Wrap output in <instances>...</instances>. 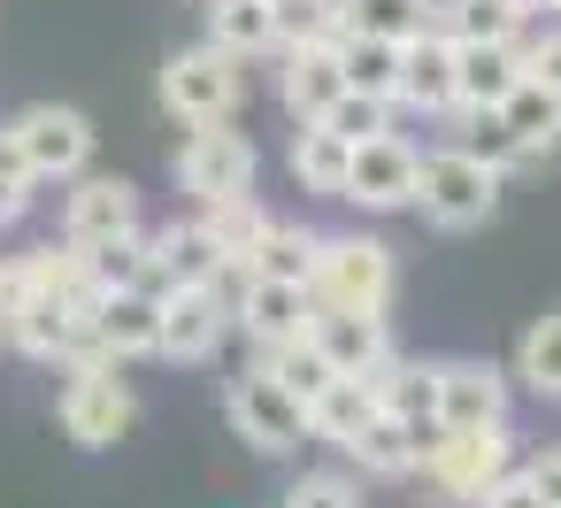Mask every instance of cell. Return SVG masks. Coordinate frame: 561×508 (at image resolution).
I'll list each match as a JSON object with an SVG mask.
<instances>
[{"instance_id": "cell-1", "label": "cell", "mask_w": 561, "mask_h": 508, "mask_svg": "<svg viewBox=\"0 0 561 508\" xmlns=\"http://www.w3.org/2000/svg\"><path fill=\"white\" fill-rule=\"evenodd\" d=\"M162 109L193 132V124H231L239 109H247V63L231 55V47H216V39H201V47H178L170 63H162Z\"/></svg>"}, {"instance_id": "cell-2", "label": "cell", "mask_w": 561, "mask_h": 508, "mask_svg": "<svg viewBox=\"0 0 561 508\" xmlns=\"http://www.w3.org/2000/svg\"><path fill=\"white\" fill-rule=\"evenodd\" d=\"M500 178H507V170H492L484 155L438 147V155H423L415 208H423V224H438V232H477V224L500 216Z\"/></svg>"}, {"instance_id": "cell-3", "label": "cell", "mask_w": 561, "mask_h": 508, "mask_svg": "<svg viewBox=\"0 0 561 508\" xmlns=\"http://www.w3.org/2000/svg\"><path fill=\"white\" fill-rule=\"evenodd\" d=\"M308 293H316V308H377V316H385V308H392V293H400L392 247H385V239H362V232L323 239Z\"/></svg>"}, {"instance_id": "cell-4", "label": "cell", "mask_w": 561, "mask_h": 508, "mask_svg": "<svg viewBox=\"0 0 561 508\" xmlns=\"http://www.w3.org/2000/svg\"><path fill=\"white\" fill-rule=\"evenodd\" d=\"M224 416H231V431L254 447V454H293L300 439H316V424H308V400L277 377V370H239L231 377V393H224Z\"/></svg>"}, {"instance_id": "cell-5", "label": "cell", "mask_w": 561, "mask_h": 508, "mask_svg": "<svg viewBox=\"0 0 561 508\" xmlns=\"http://www.w3.org/2000/svg\"><path fill=\"white\" fill-rule=\"evenodd\" d=\"M124 362H78L70 370V385H62V400H55V416H62V439H78V447H116L131 424H139V393L116 377Z\"/></svg>"}, {"instance_id": "cell-6", "label": "cell", "mask_w": 561, "mask_h": 508, "mask_svg": "<svg viewBox=\"0 0 561 508\" xmlns=\"http://www.w3.org/2000/svg\"><path fill=\"white\" fill-rule=\"evenodd\" d=\"M239 285H247V270H231L224 285H178V293H162V354L170 362H216V347L239 324Z\"/></svg>"}, {"instance_id": "cell-7", "label": "cell", "mask_w": 561, "mask_h": 508, "mask_svg": "<svg viewBox=\"0 0 561 508\" xmlns=\"http://www.w3.org/2000/svg\"><path fill=\"white\" fill-rule=\"evenodd\" d=\"M507 470H523L515 462V431L507 424H477V431H446V447L423 462V477L446 493V500H461V508H477Z\"/></svg>"}, {"instance_id": "cell-8", "label": "cell", "mask_w": 561, "mask_h": 508, "mask_svg": "<svg viewBox=\"0 0 561 508\" xmlns=\"http://www.w3.org/2000/svg\"><path fill=\"white\" fill-rule=\"evenodd\" d=\"M254 170H262V155H254V139L231 132V124H193L185 147H178V185H185L193 201L254 193Z\"/></svg>"}, {"instance_id": "cell-9", "label": "cell", "mask_w": 561, "mask_h": 508, "mask_svg": "<svg viewBox=\"0 0 561 508\" xmlns=\"http://www.w3.org/2000/svg\"><path fill=\"white\" fill-rule=\"evenodd\" d=\"M415 185H423V147L400 139V132H377L354 147V178H346V201L369 208V216H392V208H415Z\"/></svg>"}, {"instance_id": "cell-10", "label": "cell", "mask_w": 561, "mask_h": 508, "mask_svg": "<svg viewBox=\"0 0 561 508\" xmlns=\"http://www.w3.org/2000/svg\"><path fill=\"white\" fill-rule=\"evenodd\" d=\"M277 101L293 124H323L346 101V63L339 39H285V70H277Z\"/></svg>"}, {"instance_id": "cell-11", "label": "cell", "mask_w": 561, "mask_h": 508, "mask_svg": "<svg viewBox=\"0 0 561 508\" xmlns=\"http://www.w3.org/2000/svg\"><path fill=\"white\" fill-rule=\"evenodd\" d=\"M308 339L331 354V370H346V377H377L400 347H392V316H377V308H316V324H308Z\"/></svg>"}, {"instance_id": "cell-12", "label": "cell", "mask_w": 561, "mask_h": 508, "mask_svg": "<svg viewBox=\"0 0 561 508\" xmlns=\"http://www.w3.org/2000/svg\"><path fill=\"white\" fill-rule=\"evenodd\" d=\"M16 139H24V155H32L39 178H85V162H93V124L78 109H62V101L24 109L16 116Z\"/></svg>"}, {"instance_id": "cell-13", "label": "cell", "mask_w": 561, "mask_h": 508, "mask_svg": "<svg viewBox=\"0 0 561 508\" xmlns=\"http://www.w3.org/2000/svg\"><path fill=\"white\" fill-rule=\"evenodd\" d=\"M124 232H147L139 224V185L131 178H78V193L62 201V239L101 247V239H124Z\"/></svg>"}, {"instance_id": "cell-14", "label": "cell", "mask_w": 561, "mask_h": 508, "mask_svg": "<svg viewBox=\"0 0 561 508\" xmlns=\"http://www.w3.org/2000/svg\"><path fill=\"white\" fill-rule=\"evenodd\" d=\"M369 385H377V400H385V408H392V416H400V424L415 431V447H423V462H431V454L446 447V408H438V362H400V354H392V362H385V370H377Z\"/></svg>"}, {"instance_id": "cell-15", "label": "cell", "mask_w": 561, "mask_h": 508, "mask_svg": "<svg viewBox=\"0 0 561 508\" xmlns=\"http://www.w3.org/2000/svg\"><path fill=\"white\" fill-rule=\"evenodd\" d=\"M316 324V293L308 285H285V278H247L239 285V331L262 347H285V339H308Z\"/></svg>"}, {"instance_id": "cell-16", "label": "cell", "mask_w": 561, "mask_h": 508, "mask_svg": "<svg viewBox=\"0 0 561 508\" xmlns=\"http://www.w3.org/2000/svg\"><path fill=\"white\" fill-rule=\"evenodd\" d=\"M507 377L500 362H438V408H446V431H477V424H507Z\"/></svg>"}, {"instance_id": "cell-17", "label": "cell", "mask_w": 561, "mask_h": 508, "mask_svg": "<svg viewBox=\"0 0 561 508\" xmlns=\"http://www.w3.org/2000/svg\"><path fill=\"white\" fill-rule=\"evenodd\" d=\"M239 262L216 247V232L193 216V224H170L154 232V293H178V285H224Z\"/></svg>"}, {"instance_id": "cell-18", "label": "cell", "mask_w": 561, "mask_h": 508, "mask_svg": "<svg viewBox=\"0 0 561 508\" xmlns=\"http://www.w3.org/2000/svg\"><path fill=\"white\" fill-rule=\"evenodd\" d=\"M523 47L515 39H469V47H454V86H461V116H477V109H500L515 86H523Z\"/></svg>"}, {"instance_id": "cell-19", "label": "cell", "mask_w": 561, "mask_h": 508, "mask_svg": "<svg viewBox=\"0 0 561 508\" xmlns=\"http://www.w3.org/2000/svg\"><path fill=\"white\" fill-rule=\"evenodd\" d=\"M400 109H415V116H461V86H454V39H446V32L408 39Z\"/></svg>"}, {"instance_id": "cell-20", "label": "cell", "mask_w": 561, "mask_h": 508, "mask_svg": "<svg viewBox=\"0 0 561 508\" xmlns=\"http://www.w3.org/2000/svg\"><path fill=\"white\" fill-rule=\"evenodd\" d=\"M93 331H101V347H108L116 362H147V354H162V293H147V285L108 293L101 316H93Z\"/></svg>"}, {"instance_id": "cell-21", "label": "cell", "mask_w": 561, "mask_h": 508, "mask_svg": "<svg viewBox=\"0 0 561 508\" xmlns=\"http://www.w3.org/2000/svg\"><path fill=\"white\" fill-rule=\"evenodd\" d=\"M208 39L231 47L239 63H262V55H285V16L277 0H208Z\"/></svg>"}, {"instance_id": "cell-22", "label": "cell", "mask_w": 561, "mask_h": 508, "mask_svg": "<svg viewBox=\"0 0 561 508\" xmlns=\"http://www.w3.org/2000/svg\"><path fill=\"white\" fill-rule=\"evenodd\" d=\"M346 178H354V139L331 132V124H300L293 132V185L323 193V201H346Z\"/></svg>"}, {"instance_id": "cell-23", "label": "cell", "mask_w": 561, "mask_h": 508, "mask_svg": "<svg viewBox=\"0 0 561 508\" xmlns=\"http://www.w3.org/2000/svg\"><path fill=\"white\" fill-rule=\"evenodd\" d=\"M316 255H323V232H308V224H285V216H270L262 224V239L247 247V278H285V285H308L316 278Z\"/></svg>"}, {"instance_id": "cell-24", "label": "cell", "mask_w": 561, "mask_h": 508, "mask_svg": "<svg viewBox=\"0 0 561 508\" xmlns=\"http://www.w3.org/2000/svg\"><path fill=\"white\" fill-rule=\"evenodd\" d=\"M377 408H385V400H377V385H369V377H346V370H339V377H331V385L316 393L308 424H316V439H331V447L346 454V447L362 439V424H369Z\"/></svg>"}, {"instance_id": "cell-25", "label": "cell", "mask_w": 561, "mask_h": 508, "mask_svg": "<svg viewBox=\"0 0 561 508\" xmlns=\"http://www.w3.org/2000/svg\"><path fill=\"white\" fill-rule=\"evenodd\" d=\"M346 462H354L362 477H415V470H423V447H415V431H408L392 408H377V416L362 424V439L346 447Z\"/></svg>"}, {"instance_id": "cell-26", "label": "cell", "mask_w": 561, "mask_h": 508, "mask_svg": "<svg viewBox=\"0 0 561 508\" xmlns=\"http://www.w3.org/2000/svg\"><path fill=\"white\" fill-rule=\"evenodd\" d=\"M339 63H346V86H354V93H377V101L400 109V70H408V47H400V39L339 32Z\"/></svg>"}, {"instance_id": "cell-27", "label": "cell", "mask_w": 561, "mask_h": 508, "mask_svg": "<svg viewBox=\"0 0 561 508\" xmlns=\"http://www.w3.org/2000/svg\"><path fill=\"white\" fill-rule=\"evenodd\" d=\"M500 116H507V132L523 139V155H530V162L561 147V93H553L546 78H530V70H523V86L500 101Z\"/></svg>"}, {"instance_id": "cell-28", "label": "cell", "mask_w": 561, "mask_h": 508, "mask_svg": "<svg viewBox=\"0 0 561 508\" xmlns=\"http://www.w3.org/2000/svg\"><path fill=\"white\" fill-rule=\"evenodd\" d=\"M346 32H369V39H423L438 24V0H339Z\"/></svg>"}, {"instance_id": "cell-29", "label": "cell", "mask_w": 561, "mask_h": 508, "mask_svg": "<svg viewBox=\"0 0 561 508\" xmlns=\"http://www.w3.org/2000/svg\"><path fill=\"white\" fill-rule=\"evenodd\" d=\"M515 377H523L538 400H561V308L530 316V331L515 339Z\"/></svg>"}, {"instance_id": "cell-30", "label": "cell", "mask_w": 561, "mask_h": 508, "mask_svg": "<svg viewBox=\"0 0 561 508\" xmlns=\"http://www.w3.org/2000/svg\"><path fill=\"white\" fill-rule=\"evenodd\" d=\"M431 32H446L454 47H469V39H515L523 9H507V0H438V24Z\"/></svg>"}, {"instance_id": "cell-31", "label": "cell", "mask_w": 561, "mask_h": 508, "mask_svg": "<svg viewBox=\"0 0 561 508\" xmlns=\"http://www.w3.org/2000/svg\"><path fill=\"white\" fill-rule=\"evenodd\" d=\"M201 224L216 232V247H224L231 262H247V247H254L262 224H270V208H262L254 193H231V201H201Z\"/></svg>"}, {"instance_id": "cell-32", "label": "cell", "mask_w": 561, "mask_h": 508, "mask_svg": "<svg viewBox=\"0 0 561 508\" xmlns=\"http://www.w3.org/2000/svg\"><path fill=\"white\" fill-rule=\"evenodd\" d=\"M254 362H262V370H277V377H285V385H293V393H300L308 408H316V393H323V385L339 377V370H331V354H323L316 339H285V347H262Z\"/></svg>"}, {"instance_id": "cell-33", "label": "cell", "mask_w": 561, "mask_h": 508, "mask_svg": "<svg viewBox=\"0 0 561 508\" xmlns=\"http://www.w3.org/2000/svg\"><path fill=\"white\" fill-rule=\"evenodd\" d=\"M277 508H362V477L354 470H300L277 493Z\"/></svg>"}, {"instance_id": "cell-34", "label": "cell", "mask_w": 561, "mask_h": 508, "mask_svg": "<svg viewBox=\"0 0 561 508\" xmlns=\"http://www.w3.org/2000/svg\"><path fill=\"white\" fill-rule=\"evenodd\" d=\"M32 185H39V170H32L16 124H0V224H16V216L32 208Z\"/></svg>"}, {"instance_id": "cell-35", "label": "cell", "mask_w": 561, "mask_h": 508, "mask_svg": "<svg viewBox=\"0 0 561 508\" xmlns=\"http://www.w3.org/2000/svg\"><path fill=\"white\" fill-rule=\"evenodd\" d=\"M461 147H469V155H484L492 170H515V162H530V155H523V139L507 132V116H500V109H477V116H461Z\"/></svg>"}, {"instance_id": "cell-36", "label": "cell", "mask_w": 561, "mask_h": 508, "mask_svg": "<svg viewBox=\"0 0 561 508\" xmlns=\"http://www.w3.org/2000/svg\"><path fill=\"white\" fill-rule=\"evenodd\" d=\"M323 124H331V132H346V139L362 147V139L392 132V101H377V93H354V86H346V101H339V109H331Z\"/></svg>"}, {"instance_id": "cell-37", "label": "cell", "mask_w": 561, "mask_h": 508, "mask_svg": "<svg viewBox=\"0 0 561 508\" xmlns=\"http://www.w3.org/2000/svg\"><path fill=\"white\" fill-rule=\"evenodd\" d=\"M515 47H523V63H530V78H546V86L561 93V16H546L538 32H530V16H523V32H515Z\"/></svg>"}, {"instance_id": "cell-38", "label": "cell", "mask_w": 561, "mask_h": 508, "mask_svg": "<svg viewBox=\"0 0 561 508\" xmlns=\"http://www.w3.org/2000/svg\"><path fill=\"white\" fill-rule=\"evenodd\" d=\"M477 508H553V500L538 493V477H530V470H507V477H500Z\"/></svg>"}, {"instance_id": "cell-39", "label": "cell", "mask_w": 561, "mask_h": 508, "mask_svg": "<svg viewBox=\"0 0 561 508\" xmlns=\"http://www.w3.org/2000/svg\"><path fill=\"white\" fill-rule=\"evenodd\" d=\"M523 470H530V477H538V493H546V500L561 508V447H546V454H530Z\"/></svg>"}, {"instance_id": "cell-40", "label": "cell", "mask_w": 561, "mask_h": 508, "mask_svg": "<svg viewBox=\"0 0 561 508\" xmlns=\"http://www.w3.org/2000/svg\"><path fill=\"white\" fill-rule=\"evenodd\" d=\"M507 9H523V16H538V9H546V0H507Z\"/></svg>"}, {"instance_id": "cell-41", "label": "cell", "mask_w": 561, "mask_h": 508, "mask_svg": "<svg viewBox=\"0 0 561 508\" xmlns=\"http://www.w3.org/2000/svg\"><path fill=\"white\" fill-rule=\"evenodd\" d=\"M546 9H553V16H561V0H546Z\"/></svg>"}, {"instance_id": "cell-42", "label": "cell", "mask_w": 561, "mask_h": 508, "mask_svg": "<svg viewBox=\"0 0 561 508\" xmlns=\"http://www.w3.org/2000/svg\"><path fill=\"white\" fill-rule=\"evenodd\" d=\"M277 9H293V0H277Z\"/></svg>"}, {"instance_id": "cell-43", "label": "cell", "mask_w": 561, "mask_h": 508, "mask_svg": "<svg viewBox=\"0 0 561 508\" xmlns=\"http://www.w3.org/2000/svg\"><path fill=\"white\" fill-rule=\"evenodd\" d=\"M0 339H9V331H0Z\"/></svg>"}]
</instances>
